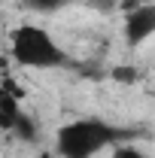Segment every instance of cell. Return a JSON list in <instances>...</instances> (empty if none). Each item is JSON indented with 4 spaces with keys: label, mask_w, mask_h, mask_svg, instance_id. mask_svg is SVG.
Wrapping results in <instances>:
<instances>
[{
    "label": "cell",
    "mask_w": 155,
    "mask_h": 158,
    "mask_svg": "<svg viewBox=\"0 0 155 158\" xmlns=\"http://www.w3.org/2000/svg\"><path fill=\"white\" fill-rule=\"evenodd\" d=\"M40 9H58V6H64V3H76V0H34Z\"/></svg>",
    "instance_id": "cell-6"
},
{
    "label": "cell",
    "mask_w": 155,
    "mask_h": 158,
    "mask_svg": "<svg viewBox=\"0 0 155 158\" xmlns=\"http://www.w3.org/2000/svg\"><path fill=\"white\" fill-rule=\"evenodd\" d=\"M9 55L19 67H27V70H58L67 64V52L40 24H21L12 31Z\"/></svg>",
    "instance_id": "cell-2"
},
{
    "label": "cell",
    "mask_w": 155,
    "mask_h": 158,
    "mask_svg": "<svg viewBox=\"0 0 155 158\" xmlns=\"http://www.w3.org/2000/svg\"><path fill=\"white\" fill-rule=\"evenodd\" d=\"M31 158H58L55 152H37V155H31Z\"/></svg>",
    "instance_id": "cell-7"
},
{
    "label": "cell",
    "mask_w": 155,
    "mask_h": 158,
    "mask_svg": "<svg viewBox=\"0 0 155 158\" xmlns=\"http://www.w3.org/2000/svg\"><path fill=\"white\" fill-rule=\"evenodd\" d=\"M125 137V131H119L116 125L103 122V118L85 116L73 118L67 125H61L55 134V155L58 158H94L97 152L119 146V140Z\"/></svg>",
    "instance_id": "cell-1"
},
{
    "label": "cell",
    "mask_w": 155,
    "mask_h": 158,
    "mask_svg": "<svg viewBox=\"0 0 155 158\" xmlns=\"http://www.w3.org/2000/svg\"><path fill=\"white\" fill-rule=\"evenodd\" d=\"M0 128L3 131H12L24 140H34L37 131H34V122L31 116L21 110V100L15 88H0Z\"/></svg>",
    "instance_id": "cell-3"
},
{
    "label": "cell",
    "mask_w": 155,
    "mask_h": 158,
    "mask_svg": "<svg viewBox=\"0 0 155 158\" xmlns=\"http://www.w3.org/2000/svg\"><path fill=\"white\" fill-rule=\"evenodd\" d=\"M113 158H146V155L134 146H113Z\"/></svg>",
    "instance_id": "cell-5"
},
{
    "label": "cell",
    "mask_w": 155,
    "mask_h": 158,
    "mask_svg": "<svg viewBox=\"0 0 155 158\" xmlns=\"http://www.w3.org/2000/svg\"><path fill=\"white\" fill-rule=\"evenodd\" d=\"M155 37V3H137L125 12V40L128 46H143Z\"/></svg>",
    "instance_id": "cell-4"
}]
</instances>
